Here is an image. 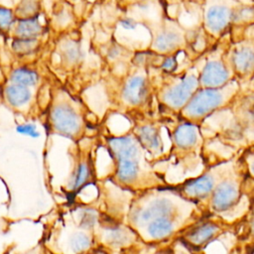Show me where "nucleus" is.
Instances as JSON below:
<instances>
[{
	"instance_id": "nucleus-1",
	"label": "nucleus",
	"mask_w": 254,
	"mask_h": 254,
	"mask_svg": "<svg viewBox=\"0 0 254 254\" xmlns=\"http://www.w3.org/2000/svg\"><path fill=\"white\" fill-rule=\"evenodd\" d=\"M40 241L52 254H86L95 244L93 230L78 219L67 202L58 206L46 221Z\"/></svg>"
},
{
	"instance_id": "nucleus-2",
	"label": "nucleus",
	"mask_w": 254,
	"mask_h": 254,
	"mask_svg": "<svg viewBox=\"0 0 254 254\" xmlns=\"http://www.w3.org/2000/svg\"><path fill=\"white\" fill-rule=\"evenodd\" d=\"M44 124L49 135H58L78 142L87 137L88 125L81 109L68 99H58L48 106Z\"/></svg>"
},
{
	"instance_id": "nucleus-3",
	"label": "nucleus",
	"mask_w": 254,
	"mask_h": 254,
	"mask_svg": "<svg viewBox=\"0 0 254 254\" xmlns=\"http://www.w3.org/2000/svg\"><path fill=\"white\" fill-rule=\"evenodd\" d=\"M92 147V141L86 137L78 142H72L68 148L70 171L62 187V190L68 200H73L78 192L93 183L95 168Z\"/></svg>"
},
{
	"instance_id": "nucleus-4",
	"label": "nucleus",
	"mask_w": 254,
	"mask_h": 254,
	"mask_svg": "<svg viewBox=\"0 0 254 254\" xmlns=\"http://www.w3.org/2000/svg\"><path fill=\"white\" fill-rule=\"evenodd\" d=\"M218 88H207L197 91L189 100L185 111L189 116L199 117L220 106L225 100L224 92Z\"/></svg>"
},
{
	"instance_id": "nucleus-5",
	"label": "nucleus",
	"mask_w": 254,
	"mask_h": 254,
	"mask_svg": "<svg viewBox=\"0 0 254 254\" xmlns=\"http://www.w3.org/2000/svg\"><path fill=\"white\" fill-rule=\"evenodd\" d=\"M198 84V79L193 74L185 76L180 82L173 85L164 93L165 102L174 107H182L191 98Z\"/></svg>"
},
{
	"instance_id": "nucleus-6",
	"label": "nucleus",
	"mask_w": 254,
	"mask_h": 254,
	"mask_svg": "<svg viewBox=\"0 0 254 254\" xmlns=\"http://www.w3.org/2000/svg\"><path fill=\"white\" fill-rule=\"evenodd\" d=\"M3 96L6 104L11 109L21 114L22 116L29 118L28 107L30 106L33 99L31 87L17 83H11L4 88Z\"/></svg>"
},
{
	"instance_id": "nucleus-7",
	"label": "nucleus",
	"mask_w": 254,
	"mask_h": 254,
	"mask_svg": "<svg viewBox=\"0 0 254 254\" xmlns=\"http://www.w3.org/2000/svg\"><path fill=\"white\" fill-rule=\"evenodd\" d=\"M229 78V71L220 61H208L200 73L198 81L207 88H219L223 86Z\"/></svg>"
},
{
	"instance_id": "nucleus-8",
	"label": "nucleus",
	"mask_w": 254,
	"mask_h": 254,
	"mask_svg": "<svg viewBox=\"0 0 254 254\" xmlns=\"http://www.w3.org/2000/svg\"><path fill=\"white\" fill-rule=\"evenodd\" d=\"M204 22L210 32L220 33L232 22V9L226 5L213 4L207 8Z\"/></svg>"
},
{
	"instance_id": "nucleus-9",
	"label": "nucleus",
	"mask_w": 254,
	"mask_h": 254,
	"mask_svg": "<svg viewBox=\"0 0 254 254\" xmlns=\"http://www.w3.org/2000/svg\"><path fill=\"white\" fill-rule=\"evenodd\" d=\"M238 188L230 181H224L219 184L212 196V206L215 210L223 211L232 206L238 198Z\"/></svg>"
},
{
	"instance_id": "nucleus-10",
	"label": "nucleus",
	"mask_w": 254,
	"mask_h": 254,
	"mask_svg": "<svg viewBox=\"0 0 254 254\" xmlns=\"http://www.w3.org/2000/svg\"><path fill=\"white\" fill-rule=\"evenodd\" d=\"M172 202L166 197L156 198L140 209L136 216L139 223H149L158 218L168 217L172 211Z\"/></svg>"
},
{
	"instance_id": "nucleus-11",
	"label": "nucleus",
	"mask_w": 254,
	"mask_h": 254,
	"mask_svg": "<svg viewBox=\"0 0 254 254\" xmlns=\"http://www.w3.org/2000/svg\"><path fill=\"white\" fill-rule=\"evenodd\" d=\"M123 98L130 104L141 103L147 94L146 78L141 74L131 76L123 87Z\"/></svg>"
},
{
	"instance_id": "nucleus-12",
	"label": "nucleus",
	"mask_w": 254,
	"mask_h": 254,
	"mask_svg": "<svg viewBox=\"0 0 254 254\" xmlns=\"http://www.w3.org/2000/svg\"><path fill=\"white\" fill-rule=\"evenodd\" d=\"M234 69L240 73H248L254 69V48L240 46L234 49L231 55Z\"/></svg>"
},
{
	"instance_id": "nucleus-13",
	"label": "nucleus",
	"mask_w": 254,
	"mask_h": 254,
	"mask_svg": "<svg viewBox=\"0 0 254 254\" xmlns=\"http://www.w3.org/2000/svg\"><path fill=\"white\" fill-rule=\"evenodd\" d=\"M182 42L183 37L181 33L175 30L167 29L165 31L160 32L156 36L153 42V47L158 52L167 53L177 49L182 44Z\"/></svg>"
},
{
	"instance_id": "nucleus-14",
	"label": "nucleus",
	"mask_w": 254,
	"mask_h": 254,
	"mask_svg": "<svg viewBox=\"0 0 254 254\" xmlns=\"http://www.w3.org/2000/svg\"><path fill=\"white\" fill-rule=\"evenodd\" d=\"M139 174L138 158L134 159H122L117 160L116 177L122 183L133 182Z\"/></svg>"
},
{
	"instance_id": "nucleus-15",
	"label": "nucleus",
	"mask_w": 254,
	"mask_h": 254,
	"mask_svg": "<svg viewBox=\"0 0 254 254\" xmlns=\"http://www.w3.org/2000/svg\"><path fill=\"white\" fill-rule=\"evenodd\" d=\"M214 187L213 178L209 175H204L186 186V192L194 197H201L209 193Z\"/></svg>"
},
{
	"instance_id": "nucleus-16",
	"label": "nucleus",
	"mask_w": 254,
	"mask_h": 254,
	"mask_svg": "<svg viewBox=\"0 0 254 254\" xmlns=\"http://www.w3.org/2000/svg\"><path fill=\"white\" fill-rule=\"evenodd\" d=\"M42 33V25L37 17H26L18 22L16 34L20 38H37Z\"/></svg>"
},
{
	"instance_id": "nucleus-17",
	"label": "nucleus",
	"mask_w": 254,
	"mask_h": 254,
	"mask_svg": "<svg viewBox=\"0 0 254 254\" xmlns=\"http://www.w3.org/2000/svg\"><path fill=\"white\" fill-rule=\"evenodd\" d=\"M139 138L142 145L150 152L158 153L162 149V141L159 132L152 126H144L140 128Z\"/></svg>"
},
{
	"instance_id": "nucleus-18",
	"label": "nucleus",
	"mask_w": 254,
	"mask_h": 254,
	"mask_svg": "<svg viewBox=\"0 0 254 254\" xmlns=\"http://www.w3.org/2000/svg\"><path fill=\"white\" fill-rule=\"evenodd\" d=\"M100 239L111 247L122 246L127 241V232L119 227L104 226L100 230Z\"/></svg>"
},
{
	"instance_id": "nucleus-19",
	"label": "nucleus",
	"mask_w": 254,
	"mask_h": 254,
	"mask_svg": "<svg viewBox=\"0 0 254 254\" xmlns=\"http://www.w3.org/2000/svg\"><path fill=\"white\" fill-rule=\"evenodd\" d=\"M174 230V223L168 217L158 218L148 223V234L155 239H160L168 236Z\"/></svg>"
},
{
	"instance_id": "nucleus-20",
	"label": "nucleus",
	"mask_w": 254,
	"mask_h": 254,
	"mask_svg": "<svg viewBox=\"0 0 254 254\" xmlns=\"http://www.w3.org/2000/svg\"><path fill=\"white\" fill-rule=\"evenodd\" d=\"M39 74L27 67H18L14 69L10 75V80L12 83H17L25 86H35L39 82Z\"/></svg>"
},
{
	"instance_id": "nucleus-21",
	"label": "nucleus",
	"mask_w": 254,
	"mask_h": 254,
	"mask_svg": "<svg viewBox=\"0 0 254 254\" xmlns=\"http://www.w3.org/2000/svg\"><path fill=\"white\" fill-rule=\"evenodd\" d=\"M175 142L180 147L192 146L197 138V131L193 125L184 124L175 131Z\"/></svg>"
},
{
	"instance_id": "nucleus-22",
	"label": "nucleus",
	"mask_w": 254,
	"mask_h": 254,
	"mask_svg": "<svg viewBox=\"0 0 254 254\" xmlns=\"http://www.w3.org/2000/svg\"><path fill=\"white\" fill-rule=\"evenodd\" d=\"M217 227L215 225L207 223L194 228V230L190 234L189 237L193 244L200 245L210 240L215 235Z\"/></svg>"
},
{
	"instance_id": "nucleus-23",
	"label": "nucleus",
	"mask_w": 254,
	"mask_h": 254,
	"mask_svg": "<svg viewBox=\"0 0 254 254\" xmlns=\"http://www.w3.org/2000/svg\"><path fill=\"white\" fill-rule=\"evenodd\" d=\"M39 45L37 38H17L12 43L13 51L21 56L33 54Z\"/></svg>"
},
{
	"instance_id": "nucleus-24",
	"label": "nucleus",
	"mask_w": 254,
	"mask_h": 254,
	"mask_svg": "<svg viewBox=\"0 0 254 254\" xmlns=\"http://www.w3.org/2000/svg\"><path fill=\"white\" fill-rule=\"evenodd\" d=\"M62 52H63V56H64V60L68 64L78 63L81 60L82 56H83L79 43L75 42V41L66 42L63 46Z\"/></svg>"
},
{
	"instance_id": "nucleus-25",
	"label": "nucleus",
	"mask_w": 254,
	"mask_h": 254,
	"mask_svg": "<svg viewBox=\"0 0 254 254\" xmlns=\"http://www.w3.org/2000/svg\"><path fill=\"white\" fill-rule=\"evenodd\" d=\"M4 254H52L45 245L39 240L34 246L27 249H17L16 247H9Z\"/></svg>"
},
{
	"instance_id": "nucleus-26",
	"label": "nucleus",
	"mask_w": 254,
	"mask_h": 254,
	"mask_svg": "<svg viewBox=\"0 0 254 254\" xmlns=\"http://www.w3.org/2000/svg\"><path fill=\"white\" fill-rule=\"evenodd\" d=\"M254 18V7L243 6L232 10V22H247Z\"/></svg>"
},
{
	"instance_id": "nucleus-27",
	"label": "nucleus",
	"mask_w": 254,
	"mask_h": 254,
	"mask_svg": "<svg viewBox=\"0 0 254 254\" xmlns=\"http://www.w3.org/2000/svg\"><path fill=\"white\" fill-rule=\"evenodd\" d=\"M39 8L40 0H22L18 7V13L25 18L31 17L38 12Z\"/></svg>"
},
{
	"instance_id": "nucleus-28",
	"label": "nucleus",
	"mask_w": 254,
	"mask_h": 254,
	"mask_svg": "<svg viewBox=\"0 0 254 254\" xmlns=\"http://www.w3.org/2000/svg\"><path fill=\"white\" fill-rule=\"evenodd\" d=\"M14 20L13 13L10 9L5 7H0V28L7 29L9 28Z\"/></svg>"
},
{
	"instance_id": "nucleus-29",
	"label": "nucleus",
	"mask_w": 254,
	"mask_h": 254,
	"mask_svg": "<svg viewBox=\"0 0 254 254\" xmlns=\"http://www.w3.org/2000/svg\"><path fill=\"white\" fill-rule=\"evenodd\" d=\"M161 67L165 71H173L177 67V60L174 57L170 56L162 62Z\"/></svg>"
},
{
	"instance_id": "nucleus-30",
	"label": "nucleus",
	"mask_w": 254,
	"mask_h": 254,
	"mask_svg": "<svg viewBox=\"0 0 254 254\" xmlns=\"http://www.w3.org/2000/svg\"><path fill=\"white\" fill-rule=\"evenodd\" d=\"M120 25L122 26L123 29L130 31V30H134V29L137 27L138 23H137L134 19H132V18H124V19L121 21Z\"/></svg>"
},
{
	"instance_id": "nucleus-31",
	"label": "nucleus",
	"mask_w": 254,
	"mask_h": 254,
	"mask_svg": "<svg viewBox=\"0 0 254 254\" xmlns=\"http://www.w3.org/2000/svg\"><path fill=\"white\" fill-rule=\"evenodd\" d=\"M121 55V49L120 47L118 46H113L111 47L109 50H108V53H107V56L109 59L111 60H115L117 58H119Z\"/></svg>"
},
{
	"instance_id": "nucleus-32",
	"label": "nucleus",
	"mask_w": 254,
	"mask_h": 254,
	"mask_svg": "<svg viewBox=\"0 0 254 254\" xmlns=\"http://www.w3.org/2000/svg\"><path fill=\"white\" fill-rule=\"evenodd\" d=\"M250 115H251V117H252L253 120H254V105H253L252 108L250 109Z\"/></svg>"
},
{
	"instance_id": "nucleus-33",
	"label": "nucleus",
	"mask_w": 254,
	"mask_h": 254,
	"mask_svg": "<svg viewBox=\"0 0 254 254\" xmlns=\"http://www.w3.org/2000/svg\"><path fill=\"white\" fill-rule=\"evenodd\" d=\"M86 254H99V253H98V252H96L95 250H93V249H92V250H90L89 252H87Z\"/></svg>"
},
{
	"instance_id": "nucleus-34",
	"label": "nucleus",
	"mask_w": 254,
	"mask_h": 254,
	"mask_svg": "<svg viewBox=\"0 0 254 254\" xmlns=\"http://www.w3.org/2000/svg\"><path fill=\"white\" fill-rule=\"evenodd\" d=\"M251 172H252L253 175H254V160H253L252 163H251Z\"/></svg>"
},
{
	"instance_id": "nucleus-35",
	"label": "nucleus",
	"mask_w": 254,
	"mask_h": 254,
	"mask_svg": "<svg viewBox=\"0 0 254 254\" xmlns=\"http://www.w3.org/2000/svg\"><path fill=\"white\" fill-rule=\"evenodd\" d=\"M252 230H253V232H254V221H253V224H252Z\"/></svg>"
}]
</instances>
